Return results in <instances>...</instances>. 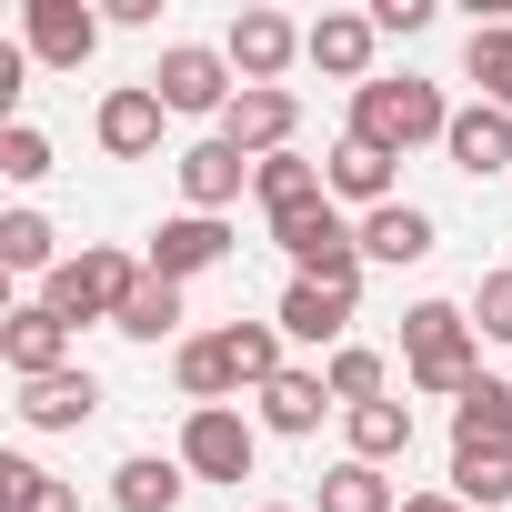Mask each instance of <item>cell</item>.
<instances>
[{
    "label": "cell",
    "instance_id": "1",
    "mask_svg": "<svg viewBox=\"0 0 512 512\" xmlns=\"http://www.w3.org/2000/svg\"><path fill=\"white\" fill-rule=\"evenodd\" d=\"M402 372H412V392L462 402V392L482 382V332H472V302H412V312H402Z\"/></svg>",
    "mask_w": 512,
    "mask_h": 512
},
{
    "label": "cell",
    "instance_id": "2",
    "mask_svg": "<svg viewBox=\"0 0 512 512\" xmlns=\"http://www.w3.org/2000/svg\"><path fill=\"white\" fill-rule=\"evenodd\" d=\"M452 131V101H442V81H392V71H372L362 91H352V141H372V151H422V141H442Z\"/></svg>",
    "mask_w": 512,
    "mask_h": 512
},
{
    "label": "cell",
    "instance_id": "3",
    "mask_svg": "<svg viewBox=\"0 0 512 512\" xmlns=\"http://www.w3.org/2000/svg\"><path fill=\"white\" fill-rule=\"evenodd\" d=\"M141 282H151V262H141V251H121V241H81L71 262L41 282V302L81 332V322H121V302H131Z\"/></svg>",
    "mask_w": 512,
    "mask_h": 512
},
{
    "label": "cell",
    "instance_id": "4",
    "mask_svg": "<svg viewBox=\"0 0 512 512\" xmlns=\"http://www.w3.org/2000/svg\"><path fill=\"white\" fill-rule=\"evenodd\" d=\"M151 91H161L171 121H221V111L241 101V71H231V51H211V41H171L161 71H151Z\"/></svg>",
    "mask_w": 512,
    "mask_h": 512
},
{
    "label": "cell",
    "instance_id": "5",
    "mask_svg": "<svg viewBox=\"0 0 512 512\" xmlns=\"http://www.w3.org/2000/svg\"><path fill=\"white\" fill-rule=\"evenodd\" d=\"M251 462H262V422H251V412L211 402V412L181 422V472L191 482H251Z\"/></svg>",
    "mask_w": 512,
    "mask_h": 512
},
{
    "label": "cell",
    "instance_id": "6",
    "mask_svg": "<svg viewBox=\"0 0 512 512\" xmlns=\"http://www.w3.org/2000/svg\"><path fill=\"white\" fill-rule=\"evenodd\" d=\"M101 11H81V0H21V51L41 61V71H81L91 51H101Z\"/></svg>",
    "mask_w": 512,
    "mask_h": 512
},
{
    "label": "cell",
    "instance_id": "7",
    "mask_svg": "<svg viewBox=\"0 0 512 512\" xmlns=\"http://www.w3.org/2000/svg\"><path fill=\"white\" fill-rule=\"evenodd\" d=\"M71 322L51 312V302H11L0 312V362H11V382H51V372H71Z\"/></svg>",
    "mask_w": 512,
    "mask_h": 512
},
{
    "label": "cell",
    "instance_id": "8",
    "mask_svg": "<svg viewBox=\"0 0 512 512\" xmlns=\"http://www.w3.org/2000/svg\"><path fill=\"white\" fill-rule=\"evenodd\" d=\"M161 91L151 81H121V91H101V111H91V141L111 151V161H151L161 151Z\"/></svg>",
    "mask_w": 512,
    "mask_h": 512
},
{
    "label": "cell",
    "instance_id": "9",
    "mask_svg": "<svg viewBox=\"0 0 512 512\" xmlns=\"http://www.w3.org/2000/svg\"><path fill=\"white\" fill-rule=\"evenodd\" d=\"M442 161H452L462 181H502V171H512V111H492V101H452Z\"/></svg>",
    "mask_w": 512,
    "mask_h": 512
},
{
    "label": "cell",
    "instance_id": "10",
    "mask_svg": "<svg viewBox=\"0 0 512 512\" xmlns=\"http://www.w3.org/2000/svg\"><path fill=\"white\" fill-rule=\"evenodd\" d=\"M221 51H231V71H241V91H282V71L302 61V31H292L282 11H241Z\"/></svg>",
    "mask_w": 512,
    "mask_h": 512
},
{
    "label": "cell",
    "instance_id": "11",
    "mask_svg": "<svg viewBox=\"0 0 512 512\" xmlns=\"http://www.w3.org/2000/svg\"><path fill=\"white\" fill-rule=\"evenodd\" d=\"M372 51H382V31H372V11H322L312 31H302V61L322 71V81H372Z\"/></svg>",
    "mask_w": 512,
    "mask_h": 512
},
{
    "label": "cell",
    "instance_id": "12",
    "mask_svg": "<svg viewBox=\"0 0 512 512\" xmlns=\"http://www.w3.org/2000/svg\"><path fill=\"white\" fill-rule=\"evenodd\" d=\"M141 262H151L161 282H191V272L231 262V221H211V211H171V221L151 231V251H141Z\"/></svg>",
    "mask_w": 512,
    "mask_h": 512
},
{
    "label": "cell",
    "instance_id": "13",
    "mask_svg": "<svg viewBox=\"0 0 512 512\" xmlns=\"http://www.w3.org/2000/svg\"><path fill=\"white\" fill-rule=\"evenodd\" d=\"M171 171H181V211H211V221H221V211H231V201L251 191V161H241V151H231L221 131H211V141H191V151H181Z\"/></svg>",
    "mask_w": 512,
    "mask_h": 512
},
{
    "label": "cell",
    "instance_id": "14",
    "mask_svg": "<svg viewBox=\"0 0 512 512\" xmlns=\"http://www.w3.org/2000/svg\"><path fill=\"white\" fill-rule=\"evenodd\" d=\"M292 131H302V101H292V91H241V101L221 111V141H231L241 161H272V151H292Z\"/></svg>",
    "mask_w": 512,
    "mask_h": 512
},
{
    "label": "cell",
    "instance_id": "15",
    "mask_svg": "<svg viewBox=\"0 0 512 512\" xmlns=\"http://www.w3.org/2000/svg\"><path fill=\"white\" fill-rule=\"evenodd\" d=\"M322 412H342L332 402V382L322 372H282V382H262V392H251V422H262V432H282V442H302V432H322Z\"/></svg>",
    "mask_w": 512,
    "mask_h": 512
},
{
    "label": "cell",
    "instance_id": "16",
    "mask_svg": "<svg viewBox=\"0 0 512 512\" xmlns=\"http://www.w3.org/2000/svg\"><path fill=\"white\" fill-rule=\"evenodd\" d=\"M352 302H362V292H332V282H292L272 322H282V342H312V352H342V342H352Z\"/></svg>",
    "mask_w": 512,
    "mask_h": 512
},
{
    "label": "cell",
    "instance_id": "17",
    "mask_svg": "<svg viewBox=\"0 0 512 512\" xmlns=\"http://www.w3.org/2000/svg\"><path fill=\"white\" fill-rule=\"evenodd\" d=\"M442 251V221L422 211V201H382V211H362V262H432Z\"/></svg>",
    "mask_w": 512,
    "mask_h": 512
},
{
    "label": "cell",
    "instance_id": "18",
    "mask_svg": "<svg viewBox=\"0 0 512 512\" xmlns=\"http://www.w3.org/2000/svg\"><path fill=\"white\" fill-rule=\"evenodd\" d=\"M322 191L342 201V211H382V201H402L392 191V151H372V141H332V161H322Z\"/></svg>",
    "mask_w": 512,
    "mask_h": 512
},
{
    "label": "cell",
    "instance_id": "19",
    "mask_svg": "<svg viewBox=\"0 0 512 512\" xmlns=\"http://www.w3.org/2000/svg\"><path fill=\"white\" fill-rule=\"evenodd\" d=\"M31 432H81L91 412H101V382L71 362V372H51V382H21V402H11Z\"/></svg>",
    "mask_w": 512,
    "mask_h": 512
},
{
    "label": "cell",
    "instance_id": "20",
    "mask_svg": "<svg viewBox=\"0 0 512 512\" xmlns=\"http://www.w3.org/2000/svg\"><path fill=\"white\" fill-rule=\"evenodd\" d=\"M181 492H191L181 452H131L111 472V512H181Z\"/></svg>",
    "mask_w": 512,
    "mask_h": 512
},
{
    "label": "cell",
    "instance_id": "21",
    "mask_svg": "<svg viewBox=\"0 0 512 512\" xmlns=\"http://www.w3.org/2000/svg\"><path fill=\"white\" fill-rule=\"evenodd\" d=\"M171 382H181V402H191V412H211V402H231V392H241V372H231L221 332H191V342L171 352Z\"/></svg>",
    "mask_w": 512,
    "mask_h": 512
},
{
    "label": "cell",
    "instance_id": "22",
    "mask_svg": "<svg viewBox=\"0 0 512 512\" xmlns=\"http://www.w3.org/2000/svg\"><path fill=\"white\" fill-rule=\"evenodd\" d=\"M342 442H352V462L392 472V462L412 452V402H362V412H342Z\"/></svg>",
    "mask_w": 512,
    "mask_h": 512
},
{
    "label": "cell",
    "instance_id": "23",
    "mask_svg": "<svg viewBox=\"0 0 512 512\" xmlns=\"http://www.w3.org/2000/svg\"><path fill=\"white\" fill-rule=\"evenodd\" d=\"M452 502L502 512L512 502V442H452Z\"/></svg>",
    "mask_w": 512,
    "mask_h": 512
},
{
    "label": "cell",
    "instance_id": "24",
    "mask_svg": "<svg viewBox=\"0 0 512 512\" xmlns=\"http://www.w3.org/2000/svg\"><path fill=\"white\" fill-rule=\"evenodd\" d=\"M462 81H472L492 111H512V21H472V41H462Z\"/></svg>",
    "mask_w": 512,
    "mask_h": 512
},
{
    "label": "cell",
    "instance_id": "25",
    "mask_svg": "<svg viewBox=\"0 0 512 512\" xmlns=\"http://www.w3.org/2000/svg\"><path fill=\"white\" fill-rule=\"evenodd\" d=\"M251 201H262V221H272V211H302V201H322V161H302V151L251 161Z\"/></svg>",
    "mask_w": 512,
    "mask_h": 512
},
{
    "label": "cell",
    "instance_id": "26",
    "mask_svg": "<svg viewBox=\"0 0 512 512\" xmlns=\"http://www.w3.org/2000/svg\"><path fill=\"white\" fill-rule=\"evenodd\" d=\"M0 262H11V272H41V282H51V272L71 262V251H61V231H51V221L21 201V211H0Z\"/></svg>",
    "mask_w": 512,
    "mask_h": 512
},
{
    "label": "cell",
    "instance_id": "27",
    "mask_svg": "<svg viewBox=\"0 0 512 512\" xmlns=\"http://www.w3.org/2000/svg\"><path fill=\"white\" fill-rule=\"evenodd\" d=\"M322 382H332V402H342V412H362V402H392V362H382L372 342H342V352L322 362Z\"/></svg>",
    "mask_w": 512,
    "mask_h": 512
},
{
    "label": "cell",
    "instance_id": "28",
    "mask_svg": "<svg viewBox=\"0 0 512 512\" xmlns=\"http://www.w3.org/2000/svg\"><path fill=\"white\" fill-rule=\"evenodd\" d=\"M221 352H231L241 392H262V382H282V372H292V362H282V322H221Z\"/></svg>",
    "mask_w": 512,
    "mask_h": 512
},
{
    "label": "cell",
    "instance_id": "29",
    "mask_svg": "<svg viewBox=\"0 0 512 512\" xmlns=\"http://www.w3.org/2000/svg\"><path fill=\"white\" fill-rule=\"evenodd\" d=\"M0 512H81V492L61 472H41L31 452H11V462H0Z\"/></svg>",
    "mask_w": 512,
    "mask_h": 512
},
{
    "label": "cell",
    "instance_id": "30",
    "mask_svg": "<svg viewBox=\"0 0 512 512\" xmlns=\"http://www.w3.org/2000/svg\"><path fill=\"white\" fill-rule=\"evenodd\" d=\"M452 442H512V382L482 372L462 402H452Z\"/></svg>",
    "mask_w": 512,
    "mask_h": 512
},
{
    "label": "cell",
    "instance_id": "31",
    "mask_svg": "<svg viewBox=\"0 0 512 512\" xmlns=\"http://www.w3.org/2000/svg\"><path fill=\"white\" fill-rule=\"evenodd\" d=\"M312 512H402V502H392V482H382L372 462H352V452H342V462L322 472V492H312Z\"/></svg>",
    "mask_w": 512,
    "mask_h": 512
},
{
    "label": "cell",
    "instance_id": "32",
    "mask_svg": "<svg viewBox=\"0 0 512 512\" xmlns=\"http://www.w3.org/2000/svg\"><path fill=\"white\" fill-rule=\"evenodd\" d=\"M111 332H121V342H171V332H181V282H161V272H151V282L121 302V322H111Z\"/></svg>",
    "mask_w": 512,
    "mask_h": 512
},
{
    "label": "cell",
    "instance_id": "33",
    "mask_svg": "<svg viewBox=\"0 0 512 512\" xmlns=\"http://www.w3.org/2000/svg\"><path fill=\"white\" fill-rule=\"evenodd\" d=\"M472 332L482 342H512V272H482L472 282Z\"/></svg>",
    "mask_w": 512,
    "mask_h": 512
},
{
    "label": "cell",
    "instance_id": "34",
    "mask_svg": "<svg viewBox=\"0 0 512 512\" xmlns=\"http://www.w3.org/2000/svg\"><path fill=\"white\" fill-rule=\"evenodd\" d=\"M0 171H11V181H41V171H51V141H41L31 121H0Z\"/></svg>",
    "mask_w": 512,
    "mask_h": 512
},
{
    "label": "cell",
    "instance_id": "35",
    "mask_svg": "<svg viewBox=\"0 0 512 512\" xmlns=\"http://www.w3.org/2000/svg\"><path fill=\"white\" fill-rule=\"evenodd\" d=\"M372 31H382V41H412V31H432V0H372Z\"/></svg>",
    "mask_w": 512,
    "mask_h": 512
},
{
    "label": "cell",
    "instance_id": "36",
    "mask_svg": "<svg viewBox=\"0 0 512 512\" xmlns=\"http://www.w3.org/2000/svg\"><path fill=\"white\" fill-rule=\"evenodd\" d=\"M402 512H472V502H452V492H402Z\"/></svg>",
    "mask_w": 512,
    "mask_h": 512
},
{
    "label": "cell",
    "instance_id": "37",
    "mask_svg": "<svg viewBox=\"0 0 512 512\" xmlns=\"http://www.w3.org/2000/svg\"><path fill=\"white\" fill-rule=\"evenodd\" d=\"M262 512H302V502H262Z\"/></svg>",
    "mask_w": 512,
    "mask_h": 512
}]
</instances>
